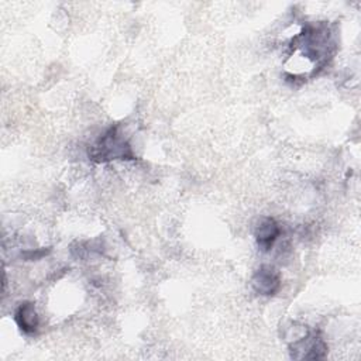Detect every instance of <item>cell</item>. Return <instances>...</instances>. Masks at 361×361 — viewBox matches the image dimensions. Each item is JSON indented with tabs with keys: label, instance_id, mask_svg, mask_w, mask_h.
<instances>
[{
	"label": "cell",
	"instance_id": "cell-1",
	"mask_svg": "<svg viewBox=\"0 0 361 361\" xmlns=\"http://www.w3.org/2000/svg\"><path fill=\"white\" fill-rule=\"evenodd\" d=\"M293 44L302 49V54L314 61L319 68L327 63L334 49V41L327 24L306 25L293 39Z\"/></svg>",
	"mask_w": 361,
	"mask_h": 361
},
{
	"label": "cell",
	"instance_id": "cell-2",
	"mask_svg": "<svg viewBox=\"0 0 361 361\" xmlns=\"http://www.w3.org/2000/svg\"><path fill=\"white\" fill-rule=\"evenodd\" d=\"M89 157L94 162L110 161H133L135 154L131 144L120 131V126H111L107 128L96 142L89 148Z\"/></svg>",
	"mask_w": 361,
	"mask_h": 361
},
{
	"label": "cell",
	"instance_id": "cell-3",
	"mask_svg": "<svg viewBox=\"0 0 361 361\" xmlns=\"http://www.w3.org/2000/svg\"><path fill=\"white\" fill-rule=\"evenodd\" d=\"M327 344L317 331H307L289 343V355L293 360H320L327 354Z\"/></svg>",
	"mask_w": 361,
	"mask_h": 361
},
{
	"label": "cell",
	"instance_id": "cell-4",
	"mask_svg": "<svg viewBox=\"0 0 361 361\" xmlns=\"http://www.w3.org/2000/svg\"><path fill=\"white\" fill-rule=\"evenodd\" d=\"M251 286L258 295L274 296L281 289V276L275 268L264 265L254 272Z\"/></svg>",
	"mask_w": 361,
	"mask_h": 361
},
{
	"label": "cell",
	"instance_id": "cell-5",
	"mask_svg": "<svg viewBox=\"0 0 361 361\" xmlns=\"http://www.w3.org/2000/svg\"><path fill=\"white\" fill-rule=\"evenodd\" d=\"M281 234L278 221L272 217H264L255 227V241L261 251H269Z\"/></svg>",
	"mask_w": 361,
	"mask_h": 361
},
{
	"label": "cell",
	"instance_id": "cell-6",
	"mask_svg": "<svg viewBox=\"0 0 361 361\" xmlns=\"http://www.w3.org/2000/svg\"><path fill=\"white\" fill-rule=\"evenodd\" d=\"M14 322L24 334H34L39 327V317L32 302L21 303L14 312Z\"/></svg>",
	"mask_w": 361,
	"mask_h": 361
}]
</instances>
